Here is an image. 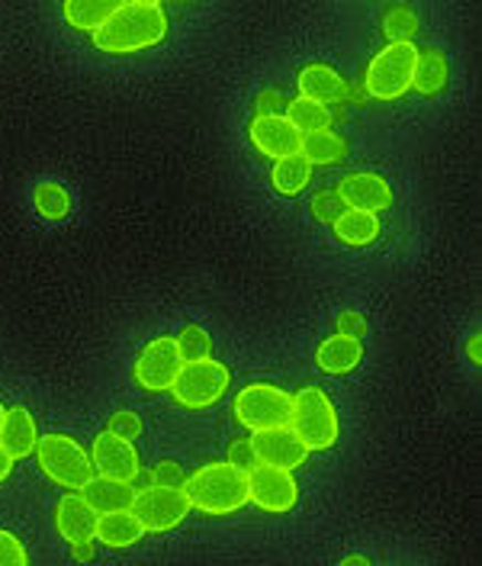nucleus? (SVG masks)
I'll return each instance as SVG.
<instances>
[{
	"label": "nucleus",
	"instance_id": "obj_28",
	"mask_svg": "<svg viewBox=\"0 0 482 566\" xmlns=\"http://www.w3.org/2000/svg\"><path fill=\"white\" fill-rule=\"evenodd\" d=\"M418 33V13L406 3H392L386 7L383 13V35L389 39V45H399V42H415Z\"/></svg>",
	"mask_w": 482,
	"mask_h": 566
},
{
	"label": "nucleus",
	"instance_id": "obj_17",
	"mask_svg": "<svg viewBox=\"0 0 482 566\" xmlns=\"http://www.w3.org/2000/svg\"><path fill=\"white\" fill-rule=\"evenodd\" d=\"M39 428H35V419L30 409H7V419H3V428H0V448L10 454V460H27L30 454H35L39 448Z\"/></svg>",
	"mask_w": 482,
	"mask_h": 566
},
{
	"label": "nucleus",
	"instance_id": "obj_11",
	"mask_svg": "<svg viewBox=\"0 0 482 566\" xmlns=\"http://www.w3.org/2000/svg\"><path fill=\"white\" fill-rule=\"evenodd\" d=\"M91 463H94V473L97 476L116 480V483H136L138 473H142V458H138L136 441L116 438L109 431H101L94 438Z\"/></svg>",
	"mask_w": 482,
	"mask_h": 566
},
{
	"label": "nucleus",
	"instance_id": "obj_37",
	"mask_svg": "<svg viewBox=\"0 0 482 566\" xmlns=\"http://www.w3.org/2000/svg\"><path fill=\"white\" fill-rule=\"evenodd\" d=\"M69 551L77 564H91L94 554H97V541H94V537H91V541H74V544H69Z\"/></svg>",
	"mask_w": 482,
	"mask_h": 566
},
{
	"label": "nucleus",
	"instance_id": "obj_7",
	"mask_svg": "<svg viewBox=\"0 0 482 566\" xmlns=\"http://www.w3.org/2000/svg\"><path fill=\"white\" fill-rule=\"evenodd\" d=\"M232 387V374L226 364L219 360H197V364H184L177 380H174L171 396L180 409H190V412H203L212 409L226 392Z\"/></svg>",
	"mask_w": 482,
	"mask_h": 566
},
{
	"label": "nucleus",
	"instance_id": "obj_10",
	"mask_svg": "<svg viewBox=\"0 0 482 566\" xmlns=\"http://www.w3.org/2000/svg\"><path fill=\"white\" fill-rule=\"evenodd\" d=\"M248 490H251V502L261 512H271V515H286L300 502V483L293 480V473L276 470V467H264V463H258L248 473Z\"/></svg>",
	"mask_w": 482,
	"mask_h": 566
},
{
	"label": "nucleus",
	"instance_id": "obj_32",
	"mask_svg": "<svg viewBox=\"0 0 482 566\" xmlns=\"http://www.w3.org/2000/svg\"><path fill=\"white\" fill-rule=\"evenodd\" d=\"M106 431H109V434H116V438L136 441L138 434H142V419H138L133 409H116V412L109 416V424H106Z\"/></svg>",
	"mask_w": 482,
	"mask_h": 566
},
{
	"label": "nucleus",
	"instance_id": "obj_25",
	"mask_svg": "<svg viewBox=\"0 0 482 566\" xmlns=\"http://www.w3.org/2000/svg\"><path fill=\"white\" fill-rule=\"evenodd\" d=\"M312 180V165L303 155H293V158H283L274 161V171H271V184L280 197H300Z\"/></svg>",
	"mask_w": 482,
	"mask_h": 566
},
{
	"label": "nucleus",
	"instance_id": "obj_5",
	"mask_svg": "<svg viewBox=\"0 0 482 566\" xmlns=\"http://www.w3.org/2000/svg\"><path fill=\"white\" fill-rule=\"evenodd\" d=\"M415 62H418L415 42H399V45L386 42V49H379L364 71V94L386 104L406 97L412 91Z\"/></svg>",
	"mask_w": 482,
	"mask_h": 566
},
{
	"label": "nucleus",
	"instance_id": "obj_14",
	"mask_svg": "<svg viewBox=\"0 0 482 566\" xmlns=\"http://www.w3.org/2000/svg\"><path fill=\"white\" fill-rule=\"evenodd\" d=\"M248 136L261 155H268L274 161L300 155V142H303V136L290 126L286 116H254Z\"/></svg>",
	"mask_w": 482,
	"mask_h": 566
},
{
	"label": "nucleus",
	"instance_id": "obj_38",
	"mask_svg": "<svg viewBox=\"0 0 482 566\" xmlns=\"http://www.w3.org/2000/svg\"><path fill=\"white\" fill-rule=\"evenodd\" d=\"M467 357H470V364H480V335L467 338Z\"/></svg>",
	"mask_w": 482,
	"mask_h": 566
},
{
	"label": "nucleus",
	"instance_id": "obj_6",
	"mask_svg": "<svg viewBox=\"0 0 482 566\" xmlns=\"http://www.w3.org/2000/svg\"><path fill=\"white\" fill-rule=\"evenodd\" d=\"M232 412L239 424L248 431H271V428H290L293 416V392L274 384H248L235 392Z\"/></svg>",
	"mask_w": 482,
	"mask_h": 566
},
{
	"label": "nucleus",
	"instance_id": "obj_8",
	"mask_svg": "<svg viewBox=\"0 0 482 566\" xmlns=\"http://www.w3.org/2000/svg\"><path fill=\"white\" fill-rule=\"evenodd\" d=\"M193 512L184 486H145L133 499V515L142 522L145 534H165L184 525V518Z\"/></svg>",
	"mask_w": 482,
	"mask_h": 566
},
{
	"label": "nucleus",
	"instance_id": "obj_1",
	"mask_svg": "<svg viewBox=\"0 0 482 566\" xmlns=\"http://www.w3.org/2000/svg\"><path fill=\"white\" fill-rule=\"evenodd\" d=\"M168 35V10L158 0H119L104 30L94 33V45L109 55H133L158 45Z\"/></svg>",
	"mask_w": 482,
	"mask_h": 566
},
{
	"label": "nucleus",
	"instance_id": "obj_15",
	"mask_svg": "<svg viewBox=\"0 0 482 566\" xmlns=\"http://www.w3.org/2000/svg\"><path fill=\"white\" fill-rule=\"evenodd\" d=\"M101 515L87 505V499L81 493H65L55 502V531L74 544V541H91L97 531Z\"/></svg>",
	"mask_w": 482,
	"mask_h": 566
},
{
	"label": "nucleus",
	"instance_id": "obj_34",
	"mask_svg": "<svg viewBox=\"0 0 482 566\" xmlns=\"http://www.w3.org/2000/svg\"><path fill=\"white\" fill-rule=\"evenodd\" d=\"M229 463L244 470V473H251V470L258 467V454H254L251 438H235V441L229 444Z\"/></svg>",
	"mask_w": 482,
	"mask_h": 566
},
{
	"label": "nucleus",
	"instance_id": "obj_9",
	"mask_svg": "<svg viewBox=\"0 0 482 566\" xmlns=\"http://www.w3.org/2000/svg\"><path fill=\"white\" fill-rule=\"evenodd\" d=\"M184 367V357L174 338H155L138 352L133 377L145 392H171L174 380Z\"/></svg>",
	"mask_w": 482,
	"mask_h": 566
},
{
	"label": "nucleus",
	"instance_id": "obj_24",
	"mask_svg": "<svg viewBox=\"0 0 482 566\" xmlns=\"http://www.w3.org/2000/svg\"><path fill=\"white\" fill-rule=\"evenodd\" d=\"M119 0H65L62 13L69 20V27L84 30V33H97L104 30L106 20L116 13Z\"/></svg>",
	"mask_w": 482,
	"mask_h": 566
},
{
	"label": "nucleus",
	"instance_id": "obj_21",
	"mask_svg": "<svg viewBox=\"0 0 482 566\" xmlns=\"http://www.w3.org/2000/svg\"><path fill=\"white\" fill-rule=\"evenodd\" d=\"M81 495L87 499V505L97 512V515H109V512H123V509H133V499H136V486L133 483H116V480H104V476H94Z\"/></svg>",
	"mask_w": 482,
	"mask_h": 566
},
{
	"label": "nucleus",
	"instance_id": "obj_18",
	"mask_svg": "<svg viewBox=\"0 0 482 566\" xmlns=\"http://www.w3.org/2000/svg\"><path fill=\"white\" fill-rule=\"evenodd\" d=\"M364 360V342L357 338H345V335H332L318 345L315 352V364L322 374L328 377H342V374H350L354 367H360Z\"/></svg>",
	"mask_w": 482,
	"mask_h": 566
},
{
	"label": "nucleus",
	"instance_id": "obj_22",
	"mask_svg": "<svg viewBox=\"0 0 482 566\" xmlns=\"http://www.w3.org/2000/svg\"><path fill=\"white\" fill-rule=\"evenodd\" d=\"M300 155L310 161L312 168H332V165H342L347 158V139L335 129L310 133L300 142Z\"/></svg>",
	"mask_w": 482,
	"mask_h": 566
},
{
	"label": "nucleus",
	"instance_id": "obj_39",
	"mask_svg": "<svg viewBox=\"0 0 482 566\" xmlns=\"http://www.w3.org/2000/svg\"><path fill=\"white\" fill-rule=\"evenodd\" d=\"M10 473H13V460H10V454H7V451L0 448V483H3V480H7Z\"/></svg>",
	"mask_w": 482,
	"mask_h": 566
},
{
	"label": "nucleus",
	"instance_id": "obj_13",
	"mask_svg": "<svg viewBox=\"0 0 482 566\" xmlns=\"http://www.w3.org/2000/svg\"><path fill=\"white\" fill-rule=\"evenodd\" d=\"M258 463L264 467H276V470H296L310 460V448L296 438L293 428H271V431H258L251 438Z\"/></svg>",
	"mask_w": 482,
	"mask_h": 566
},
{
	"label": "nucleus",
	"instance_id": "obj_27",
	"mask_svg": "<svg viewBox=\"0 0 482 566\" xmlns=\"http://www.w3.org/2000/svg\"><path fill=\"white\" fill-rule=\"evenodd\" d=\"M33 203H35V210H39V216H45V219H52V222H62V219L71 212L69 190H65L62 184H55V180H42V184H35Z\"/></svg>",
	"mask_w": 482,
	"mask_h": 566
},
{
	"label": "nucleus",
	"instance_id": "obj_16",
	"mask_svg": "<svg viewBox=\"0 0 482 566\" xmlns=\"http://www.w3.org/2000/svg\"><path fill=\"white\" fill-rule=\"evenodd\" d=\"M296 81H300V97L303 101H312V104L318 106L345 104L347 81L332 65H322V62L306 65V69L300 71Z\"/></svg>",
	"mask_w": 482,
	"mask_h": 566
},
{
	"label": "nucleus",
	"instance_id": "obj_19",
	"mask_svg": "<svg viewBox=\"0 0 482 566\" xmlns=\"http://www.w3.org/2000/svg\"><path fill=\"white\" fill-rule=\"evenodd\" d=\"M145 537V528L133 515V509H123V512H109L101 515L97 531H94V541H101L109 551H123V547H136L138 541Z\"/></svg>",
	"mask_w": 482,
	"mask_h": 566
},
{
	"label": "nucleus",
	"instance_id": "obj_3",
	"mask_svg": "<svg viewBox=\"0 0 482 566\" xmlns=\"http://www.w3.org/2000/svg\"><path fill=\"white\" fill-rule=\"evenodd\" d=\"M35 460H39V470L62 490L69 493H81L97 473H94V463L91 454L81 448L77 438H71L65 431H52V434H42L39 438V448H35Z\"/></svg>",
	"mask_w": 482,
	"mask_h": 566
},
{
	"label": "nucleus",
	"instance_id": "obj_12",
	"mask_svg": "<svg viewBox=\"0 0 482 566\" xmlns=\"http://www.w3.org/2000/svg\"><path fill=\"white\" fill-rule=\"evenodd\" d=\"M338 197L345 200L347 210H360V212H386L392 207V187L383 175H374V171H350L338 180Z\"/></svg>",
	"mask_w": 482,
	"mask_h": 566
},
{
	"label": "nucleus",
	"instance_id": "obj_23",
	"mask_svg": "<svg viewBox=\"0 0 482 566\" xmlns=\"http://www.w3.org/2000/svg\"><path fill=\"white\" fill-rule=\"evenodd\" d=\"M335 239L347 248H367L379 239V216L360 210H345L335 219Z\"/></svg>",
	"mask_w": 482,
	"mask_h": 566
},
{
	"label": "nucleus",
	"instance_id": "obj_33",
	"mask_svg": "<svg viewBox=\"0 0 482 566\" xmlns=\"http://www.w3.org/2000/svg\"><path fill=\"white\" fill-rule=\"evenodd\" d=\"M335 335H345V338L364 342V335H367V316L357 313V310H342V313L335 316Z\"/></svg>",
	"mask_w": 482,
	"mask_h": 566
},
{
	"label": "nucleus",
	"instance_id": "obj_20",
	"mask_svg": "<svg viewBox=\"0 0 482 566\" xmlns=\"http://www.w3.org/2000/svg\"><path fill=\"white\" fill-rule=\"evenodd\" d=\"M450 65L448 55L441 49H418V62H415L412 87L425 97H438L448 91Z\"/></svg>",
	"mask_w": 482,
	"mask_h": 566
},
{
	"label": "nucleus",
	"instance_id": "obj_40",
	"mask_svg": "<svg viewBox=\"0 0 482 566\" xmlns=\"http://www.w3.org/2000/svg\"><path fill=\"white\" fill-rule=\"evenodd\" d=\"M338 566H374V564H370L364 554H350V557H345V560H342Z\"/></svg>",
	"mask_w": 482,
	"mask_h": 566
},
{
	"label": "nucleus",
	"instance_id": "obj_26",
	"mask_svg": "<svg viewBox=\"0 0 482 566\" xmlns=\"http://www.w3.org/2000/svg\"><path fill=\"white\" fill-rule=\"evenodd\" d=\"M283 116L290 119V126H293L300 136L322 133V129L332 126V109H328V106L312 104V101H303V97L286 101V113H283Z\"/></svg>",
	"mask_w": 482,
	"mask_h": 566
},
{
	"label": "nucleus",
	"instance_id": "obj_41",
	"mask_svg": "<svg viewBox=\"0 0 482 566\" xmlns=\"http://www.w3.org/2000/svg\"><path fill=\"white\" fill-rule=\"evenodd\" d=\"M3 419H7V409L0 406V428H3Z\"/></svg>",
	"mask_w": 482,
	"mask_h": 566
},
{
	"label": "nucleus",
	"instance_id": "obj_29",
	"mask_svg": "<svg viewBox=\"0 0 482 566\" xmlns=\"http://www.w3.org/2000/svg\"><path fill=\"white\" fill-rule=\"evenodd\" d=\"M184 364H197V360H209L212 357V338L203 325H184L180 335L174 338Z\"/></svg>",
	"mask_w": 482,
	"mask_h": 566
},
{
	"label": "nucleus",
	"instance_id": "obj_4",
	"mask_svg": "<svg viewBox=\"0 0 482 566\" xmlns=\"http://www.w3.org/2000/svg\"><path fill=\"white\" fill-rule=\"evenodd\" d=\"M290 428L296 431V438L315 451H328L338 444L342 438V422H338V409L328 399V392L318 387H303L293 392V416H290Z\"/></svg>",
	"mask_w": 482,
	"mask_h": 566
},
{
	"label": "nucleus",
	"instance_id": "obj_2",
	"mask_svg": "<svg viewBox=\"0 0 482 566\" xmlns=\"http://www.w3.org/2000/svg\"><path fill=\"white\" fill-rule=\"evenodd\" d=\"M184 493L190 499L193 509H200L203 515L222 518V515H235L248 502V473L226 463H203L197 467L187 480H184Z\"/></svg>",
	"mask_w": 482,
	"mask_h": 566
},
{
	"label": "nucleus",
	"instance_id": "obj_31",
	"mask_svg": "<svg viewBox=\"0 0 482 566\" xmlns=\"http://www.w3.org/2000/svg\"><path fill=\"white\" fill-rule=\"evenodd\" d=\"M0 566H30V551L13 531H0Z\"/></svg>",
	"mask_w": 482,
	"mask_h": 566
},
{
	"label": "nucleus",
	"instance_id": "obj_36",
	"mask_svg": "<svg viewBox=\"0 0 482 566\" xmlns=\"http://www.w3.org/2000/svg\"><path fill=\"white\" fill-rule=\"evenodd\" d=\"M151 480H155V486H184V470H180V463H174V460H158L155 463V470H151Z\"/></svg>",
	"mask_w": 482,
	"mask_h": 566
},
{
	"label": "nucleus",
	"instance_id": "obj_30",
	"mask_svg": "<svg viewBox=\"0 0 482 566\" xmlns=\"http://www.w3.org/2000/svg\"><path fill=\"white\" fill-rule=\"evenodd\" d=\"M312 216L318 219V222H325V226H335V219L347 210L345 200L338 197V190L335 187H325V190H318L315 197H312L310 203Z\"/></svg>",
	"mask_w": 482,
	"mask_h": 566
},
{
	"label": "nucleus",
	"instance_id": "obj_35",
	"mask_svg": "<svg viewBox=\"0 0 482 566\" xmlns=\"http://www.w3.org/2000/svg\"><path fill=\"white\" fill-rule=\"evenodd\" d=\"M286 113V97L274 91V87H268V91H258V97H254V116H283Z\"/></svg>",
	"mask_w": 482,
	"mask_h": 566
}]
</instances>
